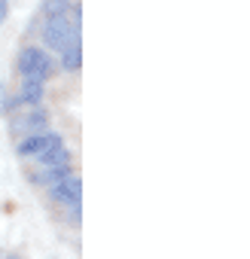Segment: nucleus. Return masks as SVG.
I'll list each match as a JSON object with an SVG mask.
<instances>
[{
	"mask_svg": "<svg viewBox=\"0 0 250 259\" xmlns=\"http://www.w3.org/2000/svg\"><path fill=\"white\" fill-rule=\"evenodd\" d=\"M58 144H64V141H61V135H55V132H37V135L25 138V141L16 147V153H19L22 159H34V156H40L43 150L58 147Z\"/></svg>",
	"mask_w": 250,
	"mask_h": 259,
	"instance_id": "4",
	"label": "nucleus"
},
{
	"mask_svg": "<svg viewBox=\"0 0 250 259\" xmlns=\"http://www.w3.org/2000/svg\"><path fill=\"white\" fill-rule=\"evenodd\" d=\"M19 67H22V76L40 79V82H46L52 76V61L43 49H25L22 58H19Z\"/></svg>",
	"mask_w": 250,
	"mask_h": 259,
	"instance_id": "2",
	"label": "nucleus"
},
{
	"mask_svg": "<svg viewBox=\"0 0 250 259\" xmlns=\"http://www.w3.org/2000/svg\"><path fill=\"white\" fill-rule=\"evenodd\" d=\"M49 198L58 201V204H70L73 210H79V201H82V180L73 177V174L61 177L58 183L49 186Z\"/></svg>",
	"mask_w": 250,
	"mask_h": 259,
	"instance_id": "3",
	"label": "nucleus"
},
{
	"mask_svg": "<svg viewBox=\"0 0 250 259\" xmlns=\"http://www.w3.org/2000/svg\"><path fill=\"white\" fill-rule=\"evenodd\" d=\"M67 174H73L67 165H55V168H46V171H37V174H31V183H40V186H52V183H58L61 177H67Z\"/></svg>",
	"mask_w": 250,
	"mask_h": 259,
	"instance_id": "9",
	"label": "nucleus"
},
{
	"mask_svg": "<svg viewBox=\"0 0 250 259\" xmlns=\"http://www.w3.org/2000/svg\"><path fill=\"white\" fill-rule=\"evenodd\" d=\"M61 52H64L61 64H64V70H67V73H73V70H79V67H82V46H79V37H73Z\"/></svg>",
	"mask_w": 250,
	"mask_h": 259,
	"instance_id": "7",
	"label": "nucleus"
},
{
	"mask_svg": "<svg viewBox=\"0 0 250 259\" xmlns=\"http://www.w3.org/2000/svg\"><path fill=\"white\" fill-rule=\"evenodd\" d=\"M49 128V113L46 110H34V113H25V116H16L13 119V132L16 135H22V132H28V135H34V132H46Z\"/></svg>",
	"mask_w": 250,
	"mask_h": 259,
	"instance_id": "5",
	"label": "nucleus"
},
{
	"mask_svg": "<svg viewBox=\"0 0 250 259\" xmlns=\"http://www.w3.org/2000/svg\"><path fill=\"white\" fill-rule=\"evenodd\" d=\"M73 37H76V28H73V22L67 19V13H64V16H52V19H46V25H43V40H46L49 49L61 52Z\"/></svg>",
	"mask_w": 250,
	"mask_h": 259,
	"instance_id": "1",
	"label": "nucleus"
},
{
	"mask_svg": "<svg viewBox=\"0 0 250 259\" xmlns=\"http://www.w3.org/2000/svg\"><path fill=\"white\" fill-rule=\"evenodd\" d=\"M40 165H46V168H55V165H67V159H70V153L64 150V144H58V147H49V150H43L40 156H34Z\"/></svg>",
	"mask_w": 250,
	"mask_h": 259,
	"instance_id": "8",
	"label": "nucleus"
},
{
	"mask_svg": "<svg viewBox=\"0 0 250 259\" xmlns=\"http://www.w3.org/2000/svg\"><path fill=\"white\" fill-rule=\"evenodd\" d=\"M13 107H19V98L13 101V98L7 95V85H0V113H10Z\"/></svg>",
	"mask_w": 250,
	"mask_h": 259,
	"instance_id": "11",
	"label": "nucleus"
},
{
	"mask_svg": "<svg viewBox=\"0 0 250 259\" xmlns=\"http://www.w3.org/2000/svg\"><path fill=\"white\" fill-rule=\"evenodd\" d=\"M40 101H43V82H40V79L25 76V79H22V95H19V104L40 107Z\"/></svg>",
	"mask_w": 250,
	"mask_h": 259,
	"instance_id": "6",
	"label": "nucleus"
},
{
	"mask_svg": "<svg viewBox=\"0 0 250 259\" xmlns=\"http://www.w3.org/2000/svg\"><path fill=\"white\" fill-rule=\"evenodd\" d=\"M70 10V0H46L43 4V16L52 19V16H64Z\"/></svg>",
	"mask_w": 250,
	"mask_h": 259,
	"instance_id": "10",
	"label": "nucleus"
},
{
	"mask_svg": "<svg viewBox=\"0 0 250 259\" xmlns=\"http://www.w3.org/2000/svg\"><path fill=\"white\" fill-rule=\"evenodd\" d=\"M4 19H7V4L0 0V22H4Z\"/></svg>",
	"mask_w": 250,
	"mask_h": 259,
	"instance_id": "12",
	"label": "nucleus"
}]
</instances>
